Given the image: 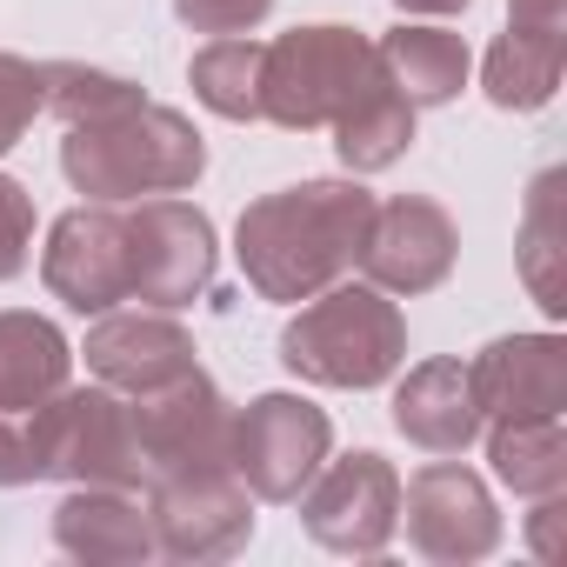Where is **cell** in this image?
<instances>
[{
  "mask_svg": "<svg viewBox=\"0 0 567 567\" xmlns=\"http://www.w3.org/2000/svg\"><path fill=\"white\" fill-rule=\"evenodd\" d=\"M374 220V194L361 181H301L254 200L234 227L240 274L260 301H315L354 274Z\"/></svg>",
  "mask_w": 567,
  "mask_h": 567,
  "instance_id": "1",
  "label": "cell"
},
{
  "mask_svg": "<svg viewBox=\"0 0 567 567\" xmlns=\"http://www.w3.org/2000/svg\"><path fill=\"white\" fill-rule=\"evenodd\" d=\"M61 174L87 200H141V194H187L207 174V141L194 134L187 114L134 101L114 121L68 127L61 141Z\"/></svg>",
  "mask_w": 567,
  "mask_h": 567,
  "instance_id": "2",
  "label": "cell"
},
{
  "mask_svg": "<svg viewBox=\"0 0 567 567\" xmlns=\"http://www.w3.org/2000/svg\"><path fill=\"white\" fill-rule=\"evenodd\" d=\"M280 361L315 388H381L408 361V321L381 288H321L280 328Z\"/></svg>",
  "mask_w": 567,
  "mask_h": 567,
  "instance_id": "3",
  "label": "cell"
},
{
  "mask_svg": "<svg viewBox=\"0 0 567 567\" xmlns=\"http://www.w3.org/2000/svg\"><path fill=\"white\" fill-rule=\"evenodd\" d=\"M374 74H381V54L368 34L295 28V34L267 41V54H260V121L288 127V134L334 127Z\"/></svg>",
  "mask_w": 567,
  "mask_h": 567,
  "instance_id": "4",
  "label": "cell"
},
{
  "mask_svg": "<svg viewBox=\"0 0 567 567\" xmlns=\"http://www.w3.org/2000/svg\"><path fill=\"white\" fill-rule=\"evenodd\" d=\"M41 474L74 487H147L134 408L114 388H61L34 408Z\"/></svg>",
  "mask_w": 567,
  "mask_h": 567,
  "instance_id": "5",
  "label": "cell"
},
{
  "mask_svg": "<svg viewBox=\"0 0 567 567\" xmlns=\"http://www.w3.org/2000/svg\"><path fill=\"white\" fill-rule=\"evenodd\" d=\"M127 408H134L141 461H147V487L234 467V408L220 401V388H214L200 368H187V374L167 381V388L134 394Z\"/></svg>",
  "mask_w": 567,
  "mask_h": 567,
  "instance_id": "6",
  "label": "cell"
},
{
  "mask_svg": "<svg viewBox=\"0 0 567 567\" xmlns=\"http://www.w3.org/2000/svg\"><path fill=\"white\" fill-rule=\"evenodd\" d=\"M334 447V421L301 394H260L234 414V474L254 501H301Z\"/></svg>",
  "mask_w": 567,
  "mask_h": 567,
  "instance_id": "7",
  "label": "cell"
},
{
  "mask_svg": "<svg viewBox=\"0 0 567 567\" xmlns=\"http://www.w3.org/2000/svg\"><path fill=\"white\" fill-rule=\"evenodd\" d=\"M214 267H220V247H214V220L200 207L154 194L127 214V301L174 315L194 295H207Z\"/></svg>",
  "mask_w": 567,
  "mask_h": 567,
  "instance_id": "8",
  "label": "cell"
},
{
  "mask_svg": "<svg viewBox=\"0 0 567 567\" xmlns=\"http://www.w3.org/2000/svg\"><path fill=\"white\" fill-rule=\"evenodd\" d=\"M301 527L328 554H381L401 527V474L368 447L321 461V474L301 487Z\"/></svg>",
  "mask_w": 567,
  "mask_h": 567,
  "instance_id": "9",
  "label": "cell"
},
{
  "mask_svg": "<svg viewBox=\"0 0 567 567\" xmlns=\"http://www.w3.org/2000/svg\"><path fill=\"white\" fill-rule=\"evenodd\" d=\"M454 254H461V234H454L447 207H434L427 194H394V200H374L354 267L381 295H427L454 274Z\"/></svg>",
  "mask_w": 567,
  "mask_h": 567,
  "instance_id": "10",
  "label": "cell"
},
{
  "mask_svg": "<svg viewBox=\"0 0 567 567\" xmlns=\"http://www.w3.org/2000/svg\"><path fill=\"white\" fill-rule=\"evenodd\" d=\"M41 280L74 315L121 308L127 301V214H114V200L61 214L48 234V254H41Z\"/></svg>",
  "mask_w": 567,
  "mask_h": 567,
  "instance_id": "11",
  "label": "cell"
},
{
  "mask_svg": "<svg viewBox=\"0 0 567 567\" xmlns=\"http://www.w3.org/2000/svg\"><path fill=\"white\" fill-rule=\"evenodd\" d=\"M401 514H408L414 554H427V560H487L501 547V514H494L481 474H467L454 454L427 461L401 487Z\"/></svg>",
  "mask_w": 567,
  "mask_h": 567,
  "instance_id": "12",
  "label": "cell"
},
{
  "mask_svg": "<svg viewBox=\"0 0 567 567\" xmlns=\"http://www.w3.org/2000/svg\"><path fill=\"white\" fill-rule=\"evenodd\" d=\"M147 514H154V540L167 560H227L254 540V494L240 487L234 467L161 481Z\"/></svg>",
  "mask_w": 567,
  "mask_h": 567,
  "instance_id": "13",
  "label": "cell"
},
{
  "mask_svg": "<svg viewBox=\"0 0 567 567\" xmlns=\"http://www.w3.org/2000/svg\"><path fill=\"white\" fill-rule=\"evenodd\" d=\"M87 368L101 388L114 394H147V388H167L194 368V334L161 308V315H101L87 328Z\"/></svg>",
  "mask_w": 567,
  "mask_h": 567,
  "instance_id": "14",
  "label": "cell"
},
{
  "mask_svg": "<svg viewBox=\"0 0 567 567\" xmlns=\"http://www.w3.org/2000/svg\"><path fill=\"white\" fill-rule=\"evenodd\" d=\"M474 408L494 421H540L567 408V348L554 334H507L467 361Z\"/></svg>",
  "mask_w": 567,
  "mask_h": 567,
  "instance_id": "15",
  "label": "cell"
},
{
  "mask_svg": "<svg viewBox=\"0 0 567 567\" xmlns=\"http://www.w3.org/2000/svg\"><path fill=\"white\" fill-rule=\"evenodd\" d=\"M54 547L87 567H127V560L161 554L154 514L134 501V487H74L54 507Z\"/></svg>",
  "mask_w": 567,
  "mask_h": 567,
  "instance_id": "16",
  "label": "cell"
},
{
  "mask_svg": "<svg viewBox=\"0 0 567 567\" xmlns=\"http://www.w3.org/2000/svg\"><path fill=\"white\" fill-rule=\"evenodd\" d=\"M481 408H474V388H467V368L461 361H421V368H408V381L394 388V427L421 447V454H434V461H447V454H467V441L481 434Z\"/></svg>",
  "mask_w": 567,
  "mask_h": 567,
  "instance_id": "17",
  "label": "cell"
},
{
  "mask_svg": "<svg viewBox=\"0 0 567 567\" xmlns=\"http://www.w3.org/2000/svg\"><path fill=\"white\" fill-rule=\"evenodd\" d=\"M74 348L48 315H0V414H28L68 388Z\"/></svg>",
  "mask_w": 567,
  "mask_h": 567,
  "instance_id": "18",
  "label": "cell"
},
{
  "mask_svg": "<svg viewBox=\"0 0 567 567\" xmlns=\"http://www.w3.org/2000/svg\"><path fill=\"white\" fill-rule=\"evenodd\" d=\"M414 147V101L388 81V68L354 94V107L334 121V154L354 174H381Z\"/></svg>",
  "mask_w": 567,
  "mask_h": 567,
  "instance_id": "19",
  "label": "cell"
},
{
  "mask_svg": "<svg viewBox=\"0 0 567 567\" xmlns=\"http://www.w3.org/2000/svg\"><path fill=\"white\" fill-rule=\"evenodd\" d=\"M374 54L414 107H447L467 87V41L447 28H394L374 41Z\"/></svg>",
  "mask_w": 567,
  "mask_h": 567,
  "instance_id": "20",
  "label": "cell"
},
{
  "mask_svg": "<svg viewBox=\"0 0 567 567\" xmlns=\"http://www.w3.org/2000/svg\"><path fill=\"white\" fill-rule=\"evenodd\" d=\"M560 61H567V41L507 28V34L487 48L481 87H487V101H494V107L527 114V107H547V101H554V87H560Z\"/></svg>",
  "mask_w": 567,
  "mask_h": 567,
  "instance_id": "21",
  "label": "cell"
},
{
  "mask_svg": "<svg viewBox=\"0 0 567 567\" xmlns=\"http://www.w3.org/2000/svg\"><path fill=\"white\" fill-rule=\"evenodd\" d=\"M487 461L494 474L540 501V494H560L567 487V441H560V414H540V421H494L487 434Z\"/></svg>",
  "mask_w": 567,
  "mask_h": 567,
  "instance_id": "22",
  "label": "cell"
},
{
  "mask_svg": "<svg viewBox=\"0 0 567 567\" xmlns=\"http://www.w3.org/2000/svg\"><path fill=\"white\" fill-rule=\"evenodd\" d=\"M260 54H267V41H247V34L207 41L187 68L194 101L220 121H260Z\"/></svg>",
  "mask_w": 567,
  "mask_h": 567,
  "instance_id": "23",
  "label": "cell"
},
{
  "mask_svg": "<svg viewBox=\"0 0 567 567\" xmlns=\"http://www.w3.org/2000/svg\"><path fill=\"white\" fill-rule=\"evenodd\" d=\"M560 240H567V214H560V174H540L520 214V274L547 315H560L567 288H560Z\"/></svg>",
  "mask_w": 567,
  "mask_h": 567,
  "instance_id": "24",
  "label": "cell"
},
{
  "mask_svg": "<svg viewBox=\"0 0 567 567\" xmlns=\"http://www.w3.org/2000/svg\"><path fill=\"white\" fill-rule=\"evenodd\" d=\"M41 81H48V114H61L68 127L114 121V114H127V107L141 101V87H134V81L101 74V68H81V61H48V68H41Z\"/></svg>",
  "mask_w": 567,
  "mask_h": 567,
  "instance_id": "25",
  "label": "cell"
},
{
  "mask_svg": "<svg viewBox=\"0 0 567 567\" xmlns=\"http://www.w3.org/2000/svg\"><path fill=\"white\" fill-rule=\"evenodd\" d=\"M41 114H48V81H41V68L21 61V54H0V154L21 147Z\"/></svg>",
  "mask_w": 567,
  "mask_h": 567,
  "instance_id": "26",
  "label": "cell"
},
{
  "mask_svg": "<svg viewBox=\"0 0 567 567\" xmlns=\"http://www.w3.org/2000/svg\"><path fill=\"white\" fill-rule=\"evenodd\" d=\"M34 247V194L0 174V280H14Z\"/></svg>",
  "mask_w": 567,
  "mask_h": 567,
  "instance_id": "27",
  "label": "cell"
},
{
  "mask_svg": "<svg viewBox=\"0 0 567 567\" xmlns=\"http://www.w3.org/2000/svg\"><path fill=\"white\" fill-rule=\"evenodd\" d=\"M174 14L194 28V34H254L267 14H274V0H174Z\"/></svg>",
  "mask_w": 567,
  "mask_h": 567,
  "instance_id": "28",
  "label": "cell"
},
{
  "mask_svg": "<svg viewBox=\"0 0 567 567\" xmlns=\"http://www.w3.org/2000/svg\"><path fill=\"white\" fill-rule=\"evenodd\" d=\"M41 474V434H34V408L28 414H0V487H34Z\"/></svg>",
  "mask_w": 567,
  "mask_h": 567,
  "instance_id": "29",
  "label": "cell"
},
{
  "mask_svg": "<svg viewBox=\"0 0 567 567\" xmlns=\"http://www.w3.org/2000/svg\"><path fill=\"white\" fill-rule=\"evenodd\" d=\"M507 28L567 41V0H514V8H507Z\"/></svg>",
  "mask_w": 567,
  "mask_h": 567,
  "instance_id": "30",
  "label": "cell"
},
{
  "mask_svg": "<svg viewBox=\"0 0 567 567\" xmlns=\"http://www.w3.org/2000/svg\"><path fill=\"white\" fill-rule=\"evenodd\" d=\"M394 8H401V14H461L467 0H394Z\"/></svg>",
  "mask_w": 567,
  "mask_h": 567,
  "instance_id": "31",
  "label": "cell"
}]
</instances>
